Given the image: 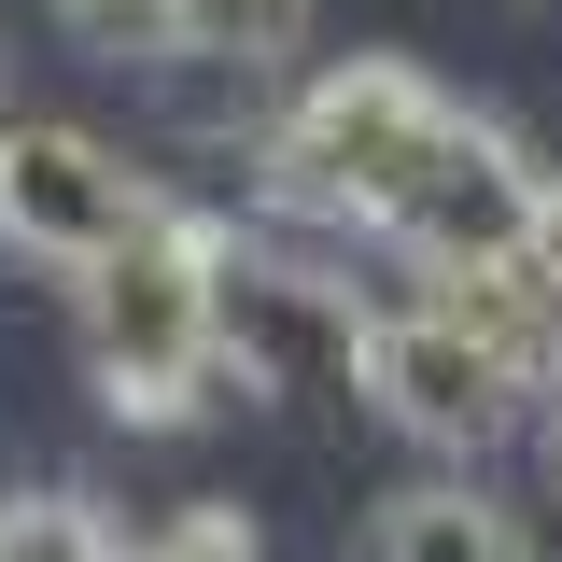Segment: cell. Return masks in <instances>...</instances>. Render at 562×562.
Masks as SVG:
<instances>
[{"label": "cell", "mask_w": 562, "mask_h": 562, "mask_svg": "<svg viewBox=\"0 0 562 562\" xmlns=\"http://www.w3.org/2000/svg\"><path fill=\"white\" fill-rule=\"evenodd\" d=\"M0 127H14V99H0Z\"/></svg>", "instance_id": "obj_15"}, {"label": "cell", "mask_w": 562, "mask_h": 562, "mask_svg": "<svg viewBox=\"0 0 562 562\" xmlns=\"http://www.w3.org/2000/svg\"><path fill=\"white\" fill-rule=\"evenodd\" d=\"M450 85H422L408 57H338L310 70L295 99H281V127L254 140V169H268V211L295 225H324V239H380L394 254V225H408L422 169H436V140H450Z\"/></svg>", "instance_id": "obj_2"}, {"label": "cell", "mask_w": 562, "mask_h": 562, "mask_svg": "<svg viewBox=\"0 0 562 562\" xmlns=\"http://www.w3.org/2000/svg\"><path fill=\"white\" fill-rule=\"evenodd\" d=\"M70 338H85V380L113 422L183 436L225 394V225L169 198L127 254H99L70 281Z\"/></svg>", "instance_id": "obj_1"}, {"label": "cell", "mask_w": 562, "mask_h": 562, "mask_svg": "<svg viewBox=\"0 0 562 562\" xmlns=\"http://www.w3.org/2000/svg\"><path fill=\"white\" fill-rule=\"evenodd\" d=\"M366 351H380V295L366 281L225 225V380L239 394H268V408H351Z\"/></svg>", "instance_id": "obj_3"}, {"label": "cell", "mask_w": 562, "mask_h": 562, "mask_svg": "<svg viewBox=\"0 0 562 562\" xmlns=\"http://www.w3.org/2000/svg\"><path fill=\"white\" fill-rule=\"evenodd\" d=\"M549 479H562V380H549Z\"/></svg>", "instance_id": "obj_14"}, {"label": "cell", "mask_w": 562, "mask_h": 562, "mask_svg": "<svg viewBox=\"0 0 562 562\" xmlns=\"http://www.w3.org/2000/svg\"><path fill=\"white\" fill-rule=\"evenodd\" d=\"M324 0H169V57H211V70H281L310 43Z\"/></svg>", "instance_id": "obj_9"}, {"label": "cell", "mask_w": 562, "mask_h": 562, "mask_svg": "<svg viewBox=\"0 0 562 562\" xmlns=\"http://www.w3.org/2000/svg\"><path fill=\"white\" fill-rule=\"evenodd\" d=\"M0 562H140V549L85 492H14V506H0Z\"/></svg>", "instance_id": "obj_10"}, {"label": "cell", "mask_w": 562, "mask_h": 562, "mask_svg": "<svg viewBox=\"0 0 562 562\" xmlns=\"http://www.w3.org/2000/svg\"><path fill=\"white\" fill-rule=\"evenodd\" d=\"M408 281L436 295V310H450V324H464V338H492L506 366H520V380H535V394L562 380V295L535 281V254H479V268H408Z\"/></svg>", "instance_id": "obj_7"}, {"label": "cell", "mask_w": 562, "mask_h": 562, "mask_svg": "<svg viewBox=\"0 0 562 562\" xmlns=\"http://www.w3.org/2000/svg\"><path fill=\"white\" fill-rule=\"evenodd\" d=\"M155 211H169V183L140 169L127 140L70 127V113H14V127H0V254L85 281L99 254H127Z\"/></svg>", "instance_id": "obj_4"}, {"label": "cell", "mask_w": 562, "mask_h": 562, "mask_svg": "<svg viewBox=\"0 0 562 562\" xmlns=\"http://www.w3.org/2000/svg\"><path fill=\"white\" fill-rule=\"evenodd\" d=\"M520 254H535V281L562 295V169H549V198H535V239H520Z\"/></svg>", "instance_id": "obj_13"}, {"label": "cell", "mask_w": 562, "mask_h": 562, "mask_svg": "<svg viewBox=\"0 0 562 562\" xmlns=\"http://www.w3.org/2000/svg\"><path fill=\"white\" fill-rule=\"evenodd\" d=\"M366 562H535V535H520L479 479H408V492H380Z\"/></svg>", "instance_id": "obj_8"}, {"label": "cell", "mask_w": 562, "mask_h": 562, "mask_svg": "<svg viewBox=\"0 0 562 562\" xmlns=\"http://www.w3.org/2000/svg\"><path fill=\"white\" fill-rule=\"evenodd\" d=\"M57 29L85 43V57H169V0H57Z\"/></svg>", "instance_id": "obj_12"}, {"label": "cell", "mask_w": 562, "mask_h": 562, "mask_svg": "<svg viewBox=\"0 0 562 562\" xmlns=\"http://www.w3.org/2000/svg\"><path fill=\"white\" fill-rule=\"evenodd\" d=\"M366 408L394 422L408 450H450V464H479L506 422L535 408V380L506 366L492 338H464L436 295H380V351H366Z\"/></svg>", "instance_id": "obj_5"}, {"label": "cell", "mask_w": 562, "mask_h": 562, "mask_svg": "<svg viewBox=\"0 0 562 562\" xmlns=\"http://www.w3.org/2000/svg\"><path fill=\"white\" fill-rule=\"evenodd\" d=\"M535 198H549V169L492 127V113H450V140H436V169H422V198H408V225H394V254H408V268L520 254V239H535Z\"/></svg>", "instance_id": "obj_6"}, {"label": "cell", "mask_w": 562, "mask_h": 562, "mask_svg": "<svg viewBox=\"0 0 562 562\" xmlns=\"http://www.w3.org/2000/svg\"><path fill=\"white\" fill-rule=\"evenodd\" d=\"M140 562H268V535H254L225 492H198V506H169V520L140 535Z\"/></svg>", "instance_id": "obj_11"}]
</instances>
